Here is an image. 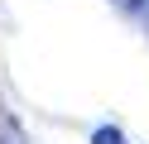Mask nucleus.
Returning a JSON list of instances; mask_svg holds the SVG:
<instances>
[{
    "instance_id": "obj_1",
    "label": "nucleus",
    "mask_w": 149,
    "mask_h": 144,
    "mask_svg": "<svg viewBox=\"0 0 149 144\" xmlns=\"http://www.w3.org/2000/svg\"><path fill=\"white\" fill-rule=\"evenodd\" d=\"M91 144H120V130L116 125H101V130H91Z\"/></svg>"
},
{
    "instance_id": "obj_2",
    "label": "nucleus",
    "mask_w": 149,
    "mask_h": 144,
    "mask_svg": "<svg viewBox=\"0 0 149 144\" xmlns=\"http://www.w3.org/2000/svg\"><path fill=\"white\" fill-rule=\"evenodd\" d=\"M120 5H130V10H144V5H149V0H120Z\"/></svg>"
}]
</instances>
